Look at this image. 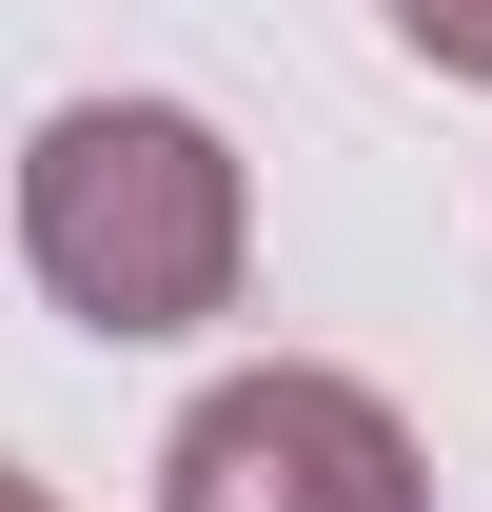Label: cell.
Listing matches in <instances>:
<instances>
[{"label": "cell", "instance_id": "3957f363", "mask_svg": "<svg viewBox=\"0 0 492 512\" xmlns=\"http://www.w3.org/2000/svg\"><path fill=\"white\" fill-rule=\"evenodd\" d=\"M394 40H414L433 79H492V0H394Z\"/></svg>", "mask_w": 492, "mask_h": 512}, {"label": "cell", "instance_id": "6da1fadb", "mask_svg": "<svg viewBox=\"0 0 492 512\" xmlns=\"http://www.w3.org/2000/svg\"><path fill=\"white\" fill-rule=\"evenodd\" d=\"M20 256L79 335H197L237 316V256H256V197H237V138L178 119V99H60L40 158H20Z\"/></svg>", "mask_w": 492, "mask_h": 512}, {"label": "cell", "instance_id": "277c9868", "mask_svg": "<svg viewBox=\"0 0 492 512\" xmlns=\"http://www.w3.org/2000/svg\"><path fill=\"white\" fill-rule=\"evenodd\" d=\"M0 512H60V493H40V473H20V453H0Z\"/></svg>", "mask_w": 492, "mask_h": 512}, {"label": "cell", "instance_id": "7a4b0ae2", "mask_svg": "<svg viewBox=\"0 0 492 512\" xmlns=\"http://www.w3.org/2000/svg\"><path fill=\"white\" fill-rule=\"evenodd\" d=\"M158 512H433V453L374 375H315V355H256L158 434Z\"/></svg>", "mask_w": 492, "mask_h": 512}]
</instances>
